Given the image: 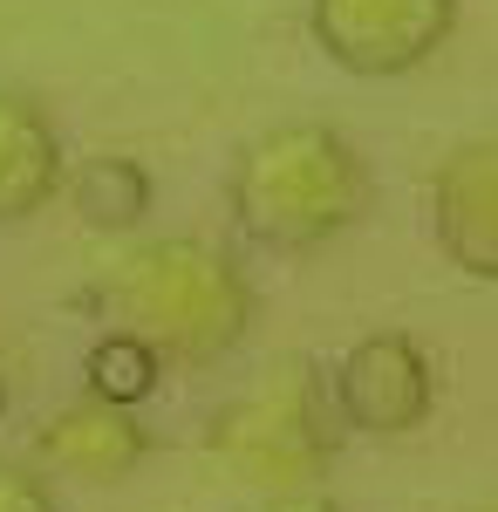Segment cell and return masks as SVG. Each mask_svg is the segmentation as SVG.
Returning a JSON list of instances; mask_svg holds the SVG:
<instances>
[{"label": "cell", "instance_id": "6da1fadb", "mask_svg": "<svg viewBox=\"0 0 498 512\" xmlns=\"http://www.w3.org/2000/svg\"><path fill=\"white\" fill-rule=\"evenodd\" d=\"M96 308L164 369H212L253 335V280L205 239H151L96 280Z\"/></svg>", "mask_w": 498, "mask_h": 512}, {"label": "cell", "instance_id": "7a4b0ae2", "mask_svg": "<svg viewBox=\"0 0 498 512\" xmlns=\"http://www.w3.org/2000/svg\"><path fill=\"white\" fill-rule=\"evenodd\" d=\"M226 212L246 246L301 260L369 212V164L335 123H280L232 158Z\"/></svg>", "mask_w": 498, "mask_h": 512}, {"label": "cell", "instance_id": "3957f363", "mask_svg": "<svg viewBox=\"0 0 498 512\" xmlns=\"http://www.w3.org/2000/svg\"><path fill=\"white\" fill-rule=\"evenodd\" d=\"M205 458L253 506H321L335 472V396L307 362H287L212 417Z\"/></svg>", "mask_w": 498, "mask_h": 512}, {"label": "cell", "instance_id": "277c9868", "mask_svg": "<svg viewBox=\"0 0 498 512\" xmlns=\"http://www.w3.org/2000/svg\"><path fill=\"white\" fill-rule=\"evenodd\" d=\"M458 28V0H307L314 48L362 82L423 69Z\"/></svg>", "mask_w": 498, "mask_h": 512}, {"label": "cell", "instance_id": "5b68a950", "mask_svg": "<svg viewBox=\"0 0 498 512\" xmlns=\"http://www.w3.org/2000/svg\"><path fill=\"white\" fill-rule=\"evenodd\" d=\"M335 417L362 437H410L437 410V369L410 335H362L328 376Z\"/></svg>", "mask_w": 498, "mask_h": 512}, {"label": "cell", "instance_id": "8992f818", "mask_svg": "<svg viewBox=\"0 0 498 512\" xmlns=\"http://www.w3.org/2000/svg\"><path fill=\"white\" fill-rule=\"evenodd\" d=\"M430 233L458 274L498 287V137H471L437 164Z\"/></svg>", "mask_w": 498, "mask_h": 512}, {"label": "cell", "instance_id": "52a82bcc", "mask_svg": "<svg viewBox=\"0 0 498 512\" xmlns=\"http://www.w3.org/2000/svg\"><path fill=\"white\" fill-rule=\"evenodd\" d=\"M144 424L130 417V403L116 396H82L69 410H55L35 431V465L55 478H82V485H110V478H130L137 458H144Z\"/></svg>", "mask_w": 498, "mask_h": 512}, {"label": "cell", "instance_id": "ba28073f", "mask_svg": "<svg viewBox=\"0 0 498 512\" xmlns=\"http://www.w3.org/2000/svg\"><path fill=\"white\" fill-rule=\"evenodd\" d=\"M69 185V158H62V130L48 123L35 96L0 89V226H21L55 205Z\"/></svg>", "mask_w": 498, "mask_h": 512}, {"label": "cell", "instance_id": "9c48e42d", "mask_svg": "<svg viewBox=\"0 0 498 512\" xmlns=\"http://www.w3.org/2000/svg\"><path fill=\"white\" fill-rule=\"evenodd\" d=\"M76 205L89 226H137L144 219V205H151V185H144V171L123 158H96L76 171Z\"/></svg>", "mask_w": 498, "mask_h": 512}, {"label": "cell", "instance_id": "30bf717a", "mask_svg": "<svg viewBox=\"0 0 498 512\" xmlns=\"http://www.w3.org/2000/svg\"><path fill=\"white\" fill-rule=\"evenodd\" d=\"M164 369L151 349H137L130 335H110L103 349L89 355V383H96V396H116V403H137V396L151 390V376Z\"/></svg>", "mask_w": 498, "mask_h": 512}, {"label": "cell", "instance_id": "8fae6325", "mask_svg": "<svg viewBox=\"0 0 498 512\" xmlns=\"http://www.w3.org/2000/svg\"><path fill=\"white\" fill-rule=\"evenodd\" d=\"M48 506H55V499H48L28 472H7V465H0V512H48Z\"/></svg>", "mask_w": 498, "mask_h": 512}]
</instances>
